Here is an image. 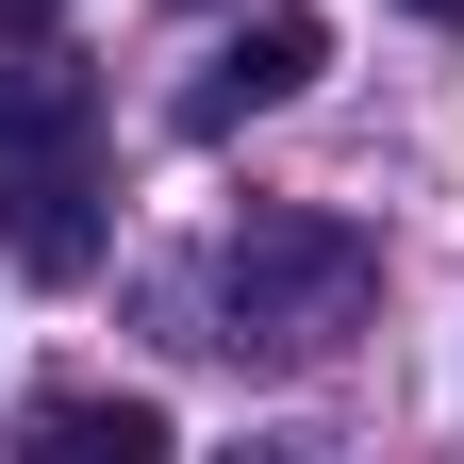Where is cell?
Segmentation results:
<instances>
[{
	"mask_svg": "<svg viewBox=\"0 0 464 464\" xmlns=\"http://www.w3.org/2000/svg\"><path fill=\"white\" fill-rule=\"evenodd\" d=\"M0 249L34 282L100 266V83L67 50H0Z\"/></svg>",
	"mask_w": 464,
	"mask_h": 464,
	"instance_id": "obj_1",
	"label": "cell"
},
{
	"mask_svg": "<svg viewBox=\"0 0 464 464\" xmlns=\"http://www.w3.org/2000/svg\"><path fill=\"white\" fill-rule=\"evenodd\" d=\"M365 232L348 216H249L216 249V299H232V332L216 348H266V365H315V348H348L365 332Z\"/></svg>",
	"mask_w": 464,
	"mask_h": 464,
	"instance_id": "obj_2",
	"label": "cell"
},
{
	"mask_svg": "<svg viewBox=\"0 0 464 464\" xmlns=\"http://www.w3.org/2000/svg\"><path fill=\"white\" fill-rule=\"evenodd\" d=\"M315 67H332V34H315V17H282V0H266V17H249V34H232L216 67L183 83V133H232V116H266V100H299Z\"/></svg>",
	"mask_w": 464,
	"mask_h": 464,
	"instance_id": "obj_3",
	"label": "cell"
},
{
	"mask_svg": "<svg viewBox=\"0 0 464 464\" xmlns=\"http://www.w3.org/2000/svg\"><path fill=\"white\" fill-rule=\"evenodd\" d=\"M34 448H67V464H100V448H116V464H150V448H166V415H150V398H50Z\"/></svg>",
	"mask_w": 464,
	"mask_h": 464,
	"instance_id": "obj_4",
	"label": "cell"
},
{
	"mask_svg": "<svg viewBox=\"0 0 464 464\" xmlns=\"http://www.w3.org/2000/svg\"><path fill=\"white\" fill-rule=\"evenodd\" d=\"M0 17H67V0H0Z\"/></svg>",
	"mask_w": 464,
	"mask_h": 464,
	"instance_id": "obj_5",
	"label": "cell"
},
{
	"mask_svg": "<svg viewBox=\"0 0 464 464\" xmlns=\"http://www.w3.org/2000/svg\"><path fill=\"white\" fill-rule=\"evenodd\" d=\"M415 17H464V0H415Z\"/></svg>",
	"mask_w": 464,
	"mask_h": 464,
	"instance_id": "obj_6",
	"label": "cell"
}]
</instances>
